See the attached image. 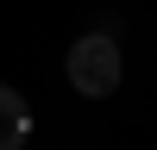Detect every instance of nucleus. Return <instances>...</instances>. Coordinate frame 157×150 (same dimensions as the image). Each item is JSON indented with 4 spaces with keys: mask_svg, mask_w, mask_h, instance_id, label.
Here are the masks:
<instances>
[{
    "mask_svg": "<svg viewBox=\"0 0 157 150\" xmlns=\"http://www.w3.org/2000/svg\"><path fill=\"white\" fill-rule=\"evenodd\" d=\"M63 69H69V88L82 100H107L113 88H120V44H113L107 31H88V38H75L69 44V62H63Z\"/></svg>",
    "mask_w": 157,
    "mask_h": 150,
    "instance_id": "1",
    "label": "nucleus"
},
{
    "mask_svg": "<svg viewBox=\"0 0 157 150\" xmlns=\"http://www.w3.org/2000/svg\"><path fill=\"white\" fill-rule=\"evenodd\" d=\"M25 138H32V106L19 88L0 81V150H25Z\"/></svg>",
    "mask_w": 157,
    "mask_h": 150,
    "instance_id": "2",
    "label": "nucleus"
}]
</instances>
